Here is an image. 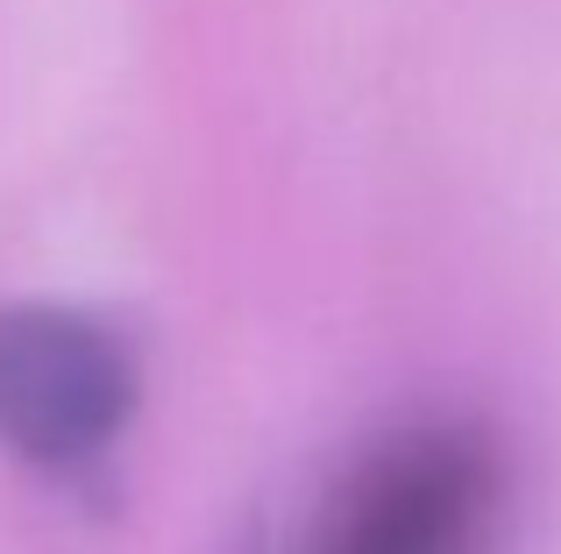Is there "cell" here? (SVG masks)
<instances>
[{"mask_svg": "<svg viewBox=\"0 0 561 554\" xmlns=\"http://www.w3.org/2000/svg\"><path fill=\"white\" fill-rule=\"evenodd\" d=\"M136 362L100 320L65 305L0 313V441L43 470L100 455L128 427Z\"/></svg>", "mask_w": 561, "mask_h": 554, "instance_id": "obj_2", "label": "cell"}, {"mask_svg": "<svg viewBox=\"0 0 561 554\" xmlns=\"http://www.w3.org/2000/svg\"><path fill=\"white\" fill-rule=\"evenodd\" d=\"M505 455L483 427L426 419L383 434L328 490L306 554H491Z\"/></svg>", "mask_w": 561, "mask_h": 554, "instance_id": "obj_1", "label": "cell"}]
</instances>
